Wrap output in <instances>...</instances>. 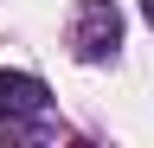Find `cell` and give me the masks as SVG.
Returning a JSON list of instances; mask_svg holds the SVG:
<instances>
[{
    "mask_svg": "<svg viewBox=\"0 0 154 148\" xmlns=\"http://www.w3.org/2000/svg\"><path fill=\"white\" fill-rule=\"evenodd\" d=\"M116 45H122V13H116V0H84L71 20V52L84 65L96 58H116Z\"/></svg>",
    "mask_w": 154,
    "mask_h": 148,
    "instance_id": "obj_1",
    "label": "cell"
},
{
    "mask_svg": "<svg viewBox=\"0 0 154 148\" xmlns=\"http://www.w3.org/2000/svg\"><path fill=\"white\" fill-rule=\"evenodd\" d=\"M45 84L32 77V71H0V122L19 129V122H38L45 116Z\"/></svg>",
    "mask_w": 154,
    "mask_h": 148,
    "instance_id": "obj_2",
    "label": "cell"
},
{
    "mask_svg": "<svg viewBox=\"0 0 154 148\" xmlns=\"http://www.w3.org/2000/svg\"><path fill=\"white\" fill-rule=\"evenodd\" d=\"M141 13H148V26H154V0H141Z\"/></svg>",
    "mask_w": 154,
    "mask_h": 148,
    "instance_id": "obj_3",
    "label": "cell"
}]
</instances>
